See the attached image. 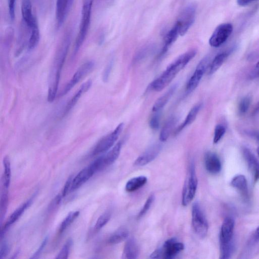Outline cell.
Returning a JSON list of instances; mask_svg holds the SVG:
<instances>
[{"mask_svg": "<svg viewBox=\"0 0 259 259\" xmlns=\"http://www.w3.org/2000/svg\"><path fill=\"white\" fill-rule=\"evenodd\" d=\"M242 151L248 167L252 174L254 181L256 182L259 180V160L247 148H244Z\"/></svg>", "mask_w": 259, "mask_h": 259, "instance_id": "cell-16", "label": "cell"}, {"mask_svg": "<svg viewBox=\"0 0 259 259\" xmlns=\"http://www.w3.org/2000/svg\"><path fill=\"white\" fill-rule=\"evenodd\" d=\"M48 237H46L43 241L42 242L41 244L38 247V249L36 250V251L33 254V255L30 257V258H36L38 257V256L40 255L41 252H42L43 249L45 247L46 245L47 244V241H48Z\"/></svg>", "mask_w": 259, "mask_h": 259, "instance_id": "cell-44", "label": "cell"}, {"mask_svg": "<svg viewBox=\"0 0 259 259\" xmlns=\"http://www.w3.org/2000/svg\"><path fill=\"white\" fill-rule=\"evenodd\" d=\"M112 67L111 63H110L105 68L103 74V79L105 82L107 80Z\"/></svg>", "mask_w": 259, "mask_h": 259, "instance_id": "cell-45", "label": "cell"}, {"mask_svg": "<svg viewBox=\"0 0 259 259\" xmlns=\"http://www.w3.org/2000/svg\"><path fill=\"white\" fill-rule=\"evenodd\" d=\"M256 138H257V140H258V141L259 142V134L256 135ZM257 154H258V155L259 156V145H258V147L257 148Z\"/></svg>", "mask_w": 259, "mask_h": 259, "instance_id": "cell-50", "label": "cell"}, {"mask_svg": "<svg viewBox=\"0 0 259 259\" xmlns=\"http://www.w3.org/2000/svg\"><path fill=\"white\" fill-rule=\"evenodd\" d=\"M254 237L256 240H259V226L257 227L255 230Z\"/></svg>", "mask_w": 259, "mask_h": 259, "instance_id": "cell-49", "label": "cell"}, {"mask_svg": "<svg viewBox=\"0 0 259 259\" xmlns=\"http://www.w3.org/2000/svg\"><path fill=\"white\" fill-rule=\"evenodd\" d=\"M70 42L63 41L57 53L50 76L48 101L52 102L55 99L58 89L61 70L68 53Z\"/></svg>", "mask_w": 259, "mask_h": 259, "instance_id": "cell-2", "label": "cell"}, {"mask_svg": "<svg viewBox=\"0 0 259 259\" xmlns=\"http://www.w3.org/2000/svg\"><path fill=\"white\" fill-rule=\"evenodd\" d=\"M94 62L92 61L83 63L75 72L70 80L59 94L62 97L67 94L79 81L88 74L93 68Z\"/></svg>", "mask_w": 259, "mask_h": 259, "instance_id": "cell-11", "label": "cell"}, {"mask_svg": "<svg viewBox=\"0 0 259 259\" xmlns=\"http://www.w3.org/2000/svg\"><path fill=\"white\" fill-rule=\"evenodd\" d=\"M139 248L134 238H130L126 242L123 250V257L127 259H135L138 257Z\"/></svg>", "mask_w": 259, "mask_h": 259, "instance_id": "cell-21", "label": "cell"}, {"mask_svg": "<svg viewBox=\"0 0 259 259\" xmlns=\"http://www.w3.org/2000/svg\"><path fill=\"white\" fill-rule=\"evenodd\" d=\"M177 122V118L174 116H171L166 120L160 131V141L165 142L167 140Z\"/></svg>", "mask_w": 259, "mask_h": 259, "instance_id": "cell-27", "label": "cell"}, {"mask_svg": "<svg viewBox=\"0 0 259 259\" xmlns=\"http://www.w3.org/2000/svg\"><path fill=\"white\" fill-rule=\"evenodd\" d=\"M209 58L207 57L203 58L198 63L196 69L189 79L186 86L188 93L193 91L199 84L204 73L209 67Z\"/></svg>", "mask_w": 259, "mask_h": 259, "instance_id": "cell-12", "label": "cell"}, {"mask_svg": "<svg viewBox=\"0 0 259 259\" xmlns=\"http://www.w3.org/2000/svg\"><path fill=\"white\" fill-rule=\"evenodd\" d=\"M226 133V127L222 124L216 125L214 131L213 142L214 144L218 143L223 138Z\"/></svg>", "mask_w": 259, "mask_h": 259, "instance_id": "cell-39", "label": "cell"}, {"mask_svg": "<svg viewBox=\"0 0 259 259\" xmlns=\"http://www.w3.org/2000/svg\"><path fill=\"white\" fill-rule=\"evenodd\" d=\"M21 14L24 23L29 28L37 22L36 18L32 14L30 0H23L21 5Z\"/></svg>", "mask_w": 259, "mask_h": 259, "instance_id": "cell-20", "label": "cell"}, {"mask_svg": "<svg viewBox=\"0 0 259 259\" xmlns=\"http://www.w3.org/2000/svg\"><path fill=\"white\" fill-rule=\"evenodd\" d=\"M29 29L30 33L27 43V49L29 51H31L36 48L39 41L40 34L37 22L34 23Z\"/></svg>", "mask_w": 259, "mask_h": 259, "instance_id": "cell-30", "label": "cell"}, {"mask_svg": "<svg viewBox=\"0 0 259 259\" xmlns=\"http://www.w3.org/2000/svg\"><path fill=\"white\" fill-rule=\"evenodd\" d=\"M197 186L198 180L195 165L193 162H191L189 166L182 190V203L183 206L188 205L192 201L195 197Z\"/></svg>", "mask_w": 259, "mask_h": 259, "instance_id": "cell-4", "label": "cell"}, {"mask_svg": "<svg viewBox=\"0 0 259 259\" xmlns=\"http://www.w3.org/2000/svg\"><path fill=\"white\" fill-rule=\"evenodd\" d=\"M161 146L159 144L152 145L140 155L135 161L136 166H144L152 161L159 154Z\"/></svg>", "mask_w": 259, "mask_h": 259, "instance_id": "cell-14", "label": "cell"}, {"mask_svg": "<svg viewBox=\"0 0 259 259\" xmlns=\"http://www.w3.org/2000/svg\"><path fill=\"white\" fill-rule=\"evenodd\" d=\"M10 247L7 242L1 243L0 248V259L5 258L9 253Z\"/></svg>", "mask_w": 259, "mask_h": 259, "instance_id": "cell-41", "label": "cell"}, {"mask_svg": "<svg viewBox=\"0 0 259 259\" xmlns=\"http://www.w3.org/2000/svg\"><path fill=\"white\" fill-rule=\"evenodd\" d=\"M79 214V211H72L68 213L67 217L61 223L59 231L60 233L64 232L66 229L74 222Z\"/></svg>", "mask_w": 259, "mask_h": 259, "instance_id": "cell-33", "label": "cell"}, {"mask_svg": "<svg viewBox=\"0 0 259 259\" xmlns=\"http://www.w3.org/2000/svg\"><path fill=\"white\" fill-rule=\"evenodd\" d=\"M157 249L160 258L171 259L176 256L184 249V245L176 238H171L166 240L162 246Z\"/></svg>", "mask_w": 259, "mask_h": 259, "instance_id": "cell-9", "label": "cell"}, {"mask_svg": "<svg viewBox=\"0 0 259 259\" xmlns=\"http://www.w3.org/2000/svg\"><path fill=\"white\" fill-rule=\"evenodd\" d=\"M128 231L125 228H120L112 234L108 239L109 243L116 244L121 242L127 238Z\"/></svg>", "mask_w": 259, "mask_h": 259, "instance_id": "cell-31", "label": "cell"}, {"mask_svg": "<svg viewBox=\"0 0 259 259\" xmlns=\"http://www.w3.org/2000/svg\"><path fill=\"white\" fill-rule=\"evenodd\" d=\"M251 104V98L247 96L243 97L239 102L238 105V112L241 115L247 112Z\"/></svg>", "mask_w": 259, "mask_h": 259, "instance_id": "cell-37", "label": "cell"}, {"mask_svg": "<svg viewBox=\"0 0 259 259\" xmlns=\"http://www.w3.org/2000/svg\"><path fill=\"white\" fill-rule=\"evenodd\" d=\"M92 84V80H89L80 86L77 92L67 104L63 111V116H65V115L67 114L72 109V108L76 105L82 94L87 92L89 89H90Z\"/></svg>", "mask_w": 259, "mask_h": 259, "instance_id": "cell-19", "label": "cell"}, {"mask_svg": "<svg viewBox=\"0 0 259 259\" xmlns=\"http://www.w3.org/2000/svg\"><path fill=\"white\" fill-rule=\"evenodd\" d=\"M3 164L4 167L3 177V187L4 189H8L10 186L11 175V163L8 156L4 158Z\"/></svg>", "mask_w": 259, "mask_h": 259, "instance_id": "cell-32", "label": "cell"}, {"mask_svg": "<svg viewBox=\"0 0 259 259\" xmlns=\"http://www.w3.org/2000/svg\"><path fill=\"white\" fill-rule=\"evenodd\" d=\"M15 3L16 0H8V8L10 18L11 20H14L15 17Z\"/></svg>", "mask_w": 259, "mask_h": 259, "instance_id": "cell-42", "label": "cell"}, {"mask_svg": "<svg viewBox=\"0 0 259 259\" xmlns=\"http://www.w3.org/2000/svg\"><path fill=\"white\" fill-rule=\"evenodd\" d=\"M160 115L159 113H156L153 115L149 121L150 127L154 130H157L159 126Z\"/></svg>", "mask_w": 259, "mask_h": 259, "instance_id": "cell-40", "label": "cell"}, {"mask_svg": "<svg viewBox=\"0 0 259 259\" xmlns=\"http://www.w3.org/2000/svg\"><path fill=\"white\" fill-rule=\"evenodd\" d=\"M155 199V196L153 194H151L147 199L144 205L138 214L137 218H142L150 208Z\"/></svg>", "mask_w": 259, "mask_h": 259, "instance_id": "cell-38", "label": "cell"}, {"mask_svg": "<svg viewBox=\"0 0 259 259\" xmlns=\"http://www.w3.org/2000/svg\"><path fill=\"white\" fill-rule=\"evenodd\" d=\"M251 75L254 78L259 77V61L256 64Z\"/></svg>", "mask_w": 259, "mask_h": 259, "instance_id": "cell-47", "label": "cell"}, {"mask_svg": "<svg viewBox=\"0 0 259 259\" xmlns=\"http://www.w3.org/2000/svg\"><path fill=\"white\" fill-rule=\"evenodd\" d=\"M72 245V240L71 239H69L63 245L62 249L60 250L56 258L58 259H66L68 258L70 249Z\"/></svg>", "mask_w": 259, "mask_h": 259, "instance_id": "cell-35", "label": "cell"}, {"mask_svg": "<svg viewBox=\"0 0 259 259\" xmlns=\"http://www.w3.org/2000/svg\"><path fill=\"white\" fill-rule=\"evenodd\" d=\"M196 53V50L192 49L180 55L167 67L158 78L150 83L149 89L156 92L162 91L195 56Z\"/></svg>", "mask_w": 259, "mask_h": 259, "instance_id": "cell-1", "label": "cell"}, {"mask_svg": "<svg viewBox=\"0 0 259 259\" xmlns=\"http://www.w3.org/2000/svg\"><path fill=\"white\" fill-rule=\"evenodd\" d=\"M179 34V26L176 22L165 36L164 44L160 53L161 55H164L166 52L169 47L175 41Z\"/></svg>", "mask_w": 259, "mask_h": 259, "instance_id": "cell-24", "label": "cell"}, {"mask_svg": "<svg viewBox=\"0 0 259 259\" xmlns=\"http://www.w3.org/2000/svg\"><path fill=\"white\" fill-rule=\"evenodd\" d=\"M257 0H237V4L240 6H246Z\"/></svg>", "mask_w": 259, "mask_h": 259, "instance_id": "cell-46", "label": "cell"}, {"mask_svg": "<svg viewBox=\"0 0 259 259\" xmlns=\"http://www.w3.org/2000/svg\"><path fill=\"white\" fill-rule=\"evenodd\" d=\"M177 87V85H174L156 101L152 107L153 112H158L165 106L174 94Z\"/></svg>", "mask_w": 259, "mask_h": 259, "instance_id": "cell-23", "label": "cell"}, {"mask_svg": "<svg viewBox=\"0 0 259 259\" xmlns=\"http://www.w3.org/2000/svg\"><path fill=\"white\" fill-rule=\"evenodd\" d=\"M231 52V51L224 52L215 56L208 67V73L209 74H213L221 67Z\"/></svg>", "mask_w": 259, "mask_h": 259, "instance_id": "cell-29", "label": "cell"}, {"mask_svg": "<svg viewBox=\"0 0 259 259\" xmlns=\"http://www.w3.org/2000/svg\"><path fill=\"white\" fill-rule=\"evenodd\" d=\"M252 113L253 115H255L259 113V101L258 102L255 107H254Z\"/></svg>", "mask_w": 259, "mask_h": 259, "instance_id": "cell-48", "label": "cell"}, {"mask_svg": "<svg viewBox=\"0 0 259 259\" xmlns=\"http://www.w3.org/2000/svg\"><path fill=\"white\" fill-rule=\"evenodd\" d=\"M8 189L4 188L1 196L0 201V214H1V221H3L5 214L7 211V209L8 204Z\"/></svg>", "mask_w": 259, "mask_h": 259, "instance_id": "cell-34", "label": "cell"}, {"mask_svg": "<svg viewBox=\"0 0 259 259\" xmlns=\"http://www.w3.org/2000/svg\"><path fill=\"white\" fill-rule=\"evenodd\" d=\"M233 31L231 24L226 23L219 25L214 30L209 39L210 46L217 48L223 44Z\"/></svg>", "mask_w": 259, "mask_h": 259, "instance_id": "cell-8", "label": "cell"}, {"mask_svg": "<svg viewBox=\"0 0 259 259\" xmlns=\"http://www.w3.org/2000/svg\"><path fill=\"white\" fill-rule=\"evenodd\" d=\"M234 221L231 217L226 218L223 222L220 233V246L233 242Z\"/></svg>", "mask_w": 259, "mask_h": 259, "instance_id": "cell-13", "label": "cell"}, {"mask_svg": "<svg viewBox=\"0 0 259 259\" xmlns=\"http://www.w3.org/2000/svg\"><path fill=\"white\" fill-rule=\"evenodd\" d=\"M111 213L109 212H105L98 219L95 226V230L98 231L101 230L109 221Z\"/></svg>", "mask_w": 259, "mask_h": 259, "instance_id": "cell-36", "label": "cell"}, {"mask_svg": "<svg viewBox=\"0 0 259 259\" xmlns=\"http://www.w3.org/2000/svg\"><path fill=\"white\" fill-rule=\"evenodd\" d=\"M192 225L195 233L200 238H204L208 232V224L201 206L195 202L192 207Z\"/></svg>", "mask_w": 259, "mask_h": 259, "instance_id": "cell-5", "label": "cell"}, {"mask_svg": "<svg viewBox=\"0 0 259 259\" xmlns=\"http://www.w3.org/2000/svg\"><path fill=\"white\" fill-rule=\"evenodd\" d=\"M196 14V7L190 5L185 8L176 22L179 26V35H184L193 24Z\"/></svg>", "mask_w": 259, "mask_h": 259, "instance_id": "cell-7", "label": "cell"}, {"mask_svg": "<svg viewBox=\"0 0 259 259\" xmlns=\"http://www.w3.org/2000/svg\"><path fill=\"white\" fill-rule=\"evenodd\" d=\"M93 1L83 0L81 10V19L75 42L74 55L78 52L87 35L90 25Z\"/></svg>", "mask_w": 259, "mask_h": 259, "instance_id": "cell-3", "label": "cell"}, {"mask_svg": "<svg viewBox=\"0 0 259 259\" xmlns=\"http://www.w3.org/2000/svg\"><path fill=\"white\" fill-rule=\"evenodd\" d=\"M204 165L206 170L211 174H217L222 169L221 161L219 156L213 152H208L205 154Z\"/></svg>", "mask_w": 259, "mask_h": 259, "instance_id": "cell-17", "label": "cell"}, {"mask_svg": "<svg viewBox=\"0 0 259 259\" xmlns=\"http://www.w3.org/2000/svg\"><path fill=\"white\" fill-rule=\"evenodd\" d=\"M121 147V142H118L105 155H103V162L105 167L113 164L118 158Z\"/></svg>", "mask_w": 259, "mask_h": 259, "instance_id": "cell-22", "label": "cell"}, {"mask_svg": "<svg viewBox=\"0 0 259 259\" xmlns=\"http://www.w3.org/2000/svg\"><path fill=\"white\" fill-rule=\"evenodd\" d=\"M98 165L94 160L89 165L84 167L74 177L72 181L70 191H73L84 184L96 172L99 171Z\"/></svg>", "mask_w": 259, "mask_h": 259, "instance_id": "cell-10", "label": "cell"}, {"mask_svg": "<svg viewBox=\"0 0 259 259\" xmlns=\"http://www.w3.org/2000/svg\"><path fill=\"white\" fill-rule=\"evenodd\" d=\"M32 201V198L29 199L19 206L11 214L9 219L5 224L4 227L2 228L1 231V238H2V237L5 234L8 228L12 224L14 223L21 216L25 210L30 205Z\"/></svg>", "mask_w": 259, "mask_h": 259, "instance_id": "cell-18", "label": "cell"}, {"mask_svg": "<svg viewBox=\"0 0 259 259\" xmlns=\"http://www.w3.org/2000/svg\"><path fill=\"white\" fill-rule=\"evenodd\" d=\"M147 182V178L144 176L133 178L126 183L125 189L127 192H132L139 189Z\"/></svg>", "mask_w": 259, "mask_h": 259, "instance_id": "cell-28", "label": "cell"}, {"mask_svg": "<svg viewBox=\"0 0 259 259\" xmlns=\"http://www.w3.org/2000/svg\"><path fill=\"white\" fill-rule=\"evenodd\" d=\"M202 107V104L199 103L193 106L188 113L185 120L178 127L175 134H178L188 125L191 124L195 119L199 110Z\"/></svg>", "mask_w": 259, "mask_h": 259, "instance_id": "cell-25", "label": "cell"}, {"mask_svg": "<svg viewBox=\"0 0 259 259\" xmlns=\"http://www.w3.org/2000/svg\"><path fill=\"white\" fill-rule=\"evenodd\" d=\"M231 185L239 191L244 197L247 195V183L245 177L242 175L235 176L231 181Z\"/></svg>", "mask_w": 259, "mask_h": 259, "instance_id": "cell-26", "label": "cell"}, {"mask_svg": "<svg viewBox=\"0 0 259 259\" xmlns=\"http://www.w3.org/2000/svg\"><path fill=\"white\" fill-rule=\"evenodd\" d=\"M73 2V0H57L56 19L58 27H60L65 20Z\"/></svg>", "mask_w": 259, "mask_h": 259, "instance_id": "cell-15", "label": "cell"}, {"mask_svg": "<svg viewBox=\"0 0 259 259\" xmlns=\"http://www.w3.org/2000/svg\"><path fill=\"white\" fill-rule=\"evenodd\" d=\"M72 179L73 177L71 176H70L66 181L62 190V196L63 197L65 196L69 192V190H70Z\"/></svg>", "mask_w": 259, "mask_h": 259, "instance_id": "cell-43", "label": "cell"}, {"mask_svg": "<svg viewBox=\"0 0 259 259\" xmlns=\"http://www.w3.org/2000/svg\"><path fill=\"white\" fill-rule=\"evenodd\" d=\"M123 126V123H119L112 132L102 138L95 146L92 154L99 155L109 150L118 139Z\"/></svg>", "mask_w": 259, "mask_h": 259, "instance_id": "cell-6", "label": "cell"}]
</instances>
